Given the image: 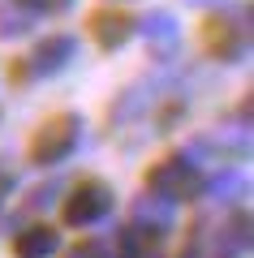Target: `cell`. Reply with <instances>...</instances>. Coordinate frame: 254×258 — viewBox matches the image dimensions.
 I'll list each match as a JSON object with an SVG mask.
<instances>
[{
	"mask_svg": "<svg viewBox=\"0 0 254 258\" xmlns=\"http://www.w3.org/2000/svg\"><path fill=\"white\" fill-rule=\"evenodd\" d=\"M0 26H5L0 35H13V30L26 26V18H22V13H13V9H5V13H0Z\"/></svg>",
	"mask_w": 254,
	"mask_h": 258,
	"instance_id": "8fae6325",
	"label": "cell"
},
{
	"mask_svg": "<svg viewBox=\"0 0 254 258\" xmlns=\"http://www.w3.org/2000/svg\"><path fill=\"white\" fill-rule=\"evenodd\" d=\"M52 249H56V232L52 228H26L13 241V254L18 258H47Z\"/></svg>",
	"mask_w": 254,
	"mask_h": 258,
	"instance_id": "8992f818",
	"label": "cell"
},
{
	"mask_svg": "<svg viewBox=\"0 0 254 258\" xmlns=\"http://www.w3.org/2000/svg\"><path fill=\"white\" fill-rule=\"evenodd\" d=\"M73 142H78V116H69V112L52 116L30 142V159L35 164H56V159H65L73 151Z\"/></svg>",
	"mask_w": 254,
	"mask_h": 258,
	"instance_id": "7a4b0ae2",
	"label": "cell"
},
{
	"mask_svg": "<svg viewBox=\"0 0 254 258\" xmlns=\"http://www.w3.org/2000/svg\"><path fill=\"white\" fill-rule=\"evenodd\" d=\"M146 185L160 194L164 203H185V198L198 194L202 176H198V168H194L190 159H164V164H155L151 172H146Z\"/></svg>",
	"mask_w": 254,
	"mask_h": 258,
	"instance_id": "6da1fadb",
	"label": "cell"
},
{
	"mask_svg": "<svg viewBox=\"0 0 254 258\" xmlns=\"http://www.w3.org/2000/svg\"><path fill=\"white\" fill-rule=\"evenodd\" d=\"M91 26H95V39H99L104 47H117V43L129 39V26H134V22H129L125 13H95Z\"/></svg>",
	"mask_w": 254,
	"mask_h": 258,
	"instance_id": "52a82bcc",
	"label": "cell"
},
{
	"mask_svg": "<svg viewBox=\"0 0 254 258\" xmlns=\"http://www.w3.org/2000/svg\"><path fill=\"white\" fill-rule=\"evenodd\" d=\"M155 245H160V237L142 232L138 224H129V228L117 232V254H121V258H151Z\"/></svg>",
	"mask_w": 254,
	"mask_h": 258,
	"instance_id": "5b68a950",
	"label": "cell"
},
{
	"mask_svg": "<svg viewBox=\"0 0 254 258\" xmlns=\"http://www.w3.org/2000/svg\"><path fill=\"white\" fill-rule=\"evenodd\" d=\"M9 185H13V176L5 172V168H0V198H5V194H9Z\"/></svg>",
	"mask_w": 254,
	"mask_h": 258,
	"instance_id": "4fadbf2b",
	"label": "cell"
},
{
	"mask_svg": "<svg viewBox=\"0 0 254 258\" xmlns=\"http://www.w3.org/2000/svg\"><path fill=\"white\" fill-rule=\"evenodd\" d=\"M69 56H73V39L69 35H56V39H43V43L35 47L30 64H35V74H47V69H61Z\"/></svg>",
	"mask_w": 254,
	"mask_h": 258,
	"instance_id": "277c9868",
	"label": "cell"
},
{
	"mask_svg": "<svg viewBox=\"0 0 254 258\" xmlns=\"http://www.w3.org/2000/svg\"><path fill=\"white\" fill-rule=\"evenodd\" d=\"M69 258H108V254H104L99 241H82V245H73V249H69Z\"/></svg>",
	"mask_w": 254,
	"mask_h": 258,
	"instance_id": "30bf717a",
	"label": "cell"
},
{
	"mask_svg": "<svg viewBox=\"0 0 254 258\" xmlns=\"http://www.w3.org/2000/svg\"><path fill=\"white\" fill-rule=\"evenodd\" d=\"M151 43H160V52H168V47H177V22L168 18V13H160V18H151Z\"/></svg>",
	"mask_w": 254,
	"mask_h": 258,
	"instance_id": "9c48e42d",
	"label": "cell"
},
{
	"mask_svg": "<svg viewBox=\"0 0 254 258\" xmlns=\"http://www.w3.org/2000/svg\"><path fill=\"white\" fill-rule=\"evenodd\" d=\"M112 207V189L104 181H82L78 189L69 194V203H65V224L82 228V224H95L104 211Z\"/></svg>",
	"mask_w": 254,
	"mask_h": 258,
	"instance_id": "3957f363",
	"label": "cell"
},
{
	"mask_svg": "<svg viewBox=\"0 0 254 258\" xmlns=\"http://www.w3.org/2000/svg\"><path fill=\"white\" fill-rule=\"evenodd\" d=\"M190 258H216V254H207V249H194V254Z\"/></svg>",
	"mask_w": 254,
	"mask_h": 258,
	"instance_id": "5bb4252c",
	"label": "cell"
},
{
	"mask_svg": "<svg viewBox=\"0 0 254 258\" xmlns=\"http://www.w3.org/2000/svg\"><path fill=\"white\" fill-rule=\"evenodd\" d=\"M134 224L142 232H151V237H160V232L173 228V207L168 203H138L134 207Z\"/></svg>",
	"mask_w": 254,
	"mask_h": 258,
	"instance_id": "ba28073f",
	"label": "cell"
},
{
	"mask_svg": "<svg viewBox=\"0 0 254 258\" xmlns=\"http://www.w3.org/2000/svg\"><path fill=\"white\" fill-rule=\"evenodd\" d=\"M26 5H35V9H65L69 0H26Z\"/></svg>",
	"mask_w": 254,
	"mask_h": 258,
	"instance_id": "7c38bea8",
	"label": "cell"
}]
</instances>
